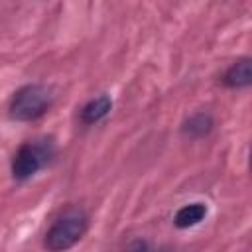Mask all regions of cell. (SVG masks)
I'll use <instances>...</instances> for the list:
<instances>
[{"mask_svg":"<svg viewBox=\"0 0 252 252\" xmlns=\"http://www.w3.org/2000/svg\"><path fill=\"white\" fill-rule=\"evenodd\" d=\"M110 104L112 102H110V98L106 94H100V96L89 100L83 106V110H81V122L83 124H94V122H98L102 116H106V112L110 110Z\"/></svg>","mask_w":252,"mask_h":252,"instance_id":"5b68a950","label":"cell"},{"mask_svg":"<svg viewBox=\"0 0 252 252\" xmlns=\"http://www.w3.org/2000/svg\"><path fill=\"white\" fill-rule=\"evenodd\" d=\"M211 126H213L211 116L201 112V114H195V116H191L187 120V124L183 126V132L189 134V136H193V138H197V136H205L211 130Z\"/></svg>","mask_w":252,"mask_h":252,"instance_id":"52a82bcc","label":"cell"},{"mask_svg":"<svg viewBox=\"0 0 252 252\" xmlns=\"http://www.w3.org/2000/svg\"><path fill=\"white\" fill-rule=\"evenodd\" d=\"M250 79H252V71H250V59L248 57L234 61L226 69V73L222 75V83L230 89L246 87V85H250Z\"/></svg>","mask_w":252,"mask_h":252,"instance_id":"277c9868","label":"cell"},{"mask_svg":"<svg viewBox=\"0 0 252 252\" xmlns=\"http://www.w3.org/2000/svg\"><path fill=\"white\" fill-rule=\"evenodd\" d=\"M132 252H161V250H156V248H152L148 242H136L134 244V248H132Z\"/></svg>","mask_w":252,"mask_h":252,"instance_id":"ba28073f","label":"cell"},{"mask_svg":"<svg viewBox=\"0 0 252 252\" xmlns=\"http://www.w3.org/2000/svg\"><path fill=\"white\" fill-rule=\"evenodd\" d=\"M89 217L83 209L71 207L61 217L55 219V222L45 232V248L49 252H65L71 246H75L83 234L87 232Z\"/></svg>","mask_w":252,"mask_h":252,"instance_id":"6da1fadb","label":"cell"},{"mask_svg":"<svg viewBox=\"0 0 252 252\" xmlns=\"http://www.w3.org/2000/svg\"><path fill=\"white\" fill-rule=\"evenodd\" d=\"M53 148L47 142H28L24 146H20V150L16 152L14 159H12V175L18 181L30 179L32 175H35L51 158Z\"/></svg>","mask_w":252,"mask_h":252,"instance_id":"3957f363","label":"cell"},{"mask_svg":"<svg viewBox=\"0 0 252 252\" xmlns=\"http://www.w3.org/2000/svg\"><path fill=\"white\" fill-rule=\"evenodd\" d=\"M207 215V207L203 203H191V205H185L177 211L175 215V226L179 228H189V226H195L199 224Z\"/></svg>","mask_w":252,"mask_h":252,"instance_id":"8992f818","label":"cell"},{"mask_svg":"<svg viewBox=\"0 0 252 252\" xmlns=\"http://www.w3.org/2000/svg\"><path fill=\"white\" fill-rule=\"evenodd\" d=\"M49 104H51V93L43 85H26L14 94L10 102V116L14 120L30 122L45 114Z\"/></svg>","mask_w":252,"mask_h":252,"instance_id":"7a4b0ae2","label":"cell"}]
</instances>
